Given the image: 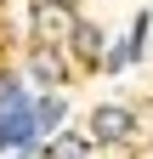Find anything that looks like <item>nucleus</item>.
Masks as SVG:
<instances>
[{
    "instance_id": "f257e3e1",
    "label": "nucleus",
    "mask_w": 153,
    "mask_h": 159,
    "mask_svg": "<svg viewBox=\"0 0 153 159\" xmlns=\"http://www.w3.org/2000/svg\"><path fill=\"white\" fill-rule=\"evenodd\" d=\"M46 125H40V114H34V102L23 97V85H0V153L6 148H28L34 136H40Z\"/></svg>"
},
{
    "instance_id": "7ed1b4c3",
    "label": "nucleus",
    "mask_w": 153,
    "mask_h": 159,
    "mask_svg": "<svg viewBox=\"0 0 153 159\" xmlns=\"http://www.w3.org/2000/svg\"><path fill=\"white\" fill-rule=\"evenodd\" d=\"M34 29H40V40H68L74 34V6L68 0H40L34 6Z\"/></svg>"
},
{
    "instance_id": "f03ea898",
    "label": "nucleus",
    "mask_w": 153,
    "mask_h": 159,
    "mask_svg": "<svg viewBox=\"0 0 153 159\" xmlns=\"http://www.w3.org/2000/svg\"><path fill=\"white\" fill-rule=\"evenodd\" d=\"M130 131H136V119H130V108H119V102H102L91 114V142H125Z\"/></svg>"
},
{
    "instance_id": "39448f33",
    "label": "nucleus",
    "mask_w": 153,
    "mask_h": 159,
    "mask_svg": "<svg viewBox=\"0 0 153 159\" xmlns=\"http://www.w3.org/2000/svg\"><path fill=\"white\" fill-rule=\"evenodd\" d=\"M34 80H40V85H63V57L57 51H34Z\"/></svg>"
},
{
    "instance_id": "20e7f679",
    "label": "nucleus",
    "mask_w": 153,
    "mask_h": 159,
    "mask_svg": "<svg viewBox=\"0 0 153 159\" xmlns=\"http://www.w3.org/2000/svg\"><path fill=\"white\" fill-rule=\"evenodd\" d=\"M68 46H74V57H80V63H102V57H108V46H102V29H91V23H74Z\"/></svg>"
},
{
    "instance_id": "0eeeda50",
    "label": "nucleus",
    "mask_w": 153,
    "mask_h": 159,
    "mask_svg": "<svg viewBox=\"0 0 153 159\" xmlns=\"http://www.w3.org/2000/svg\"><path fill=\"white\" fill-rule=\"evenodd\" d=\"M34 114H40L46 131H57V125H63V97H40V102H34Z\"/></svg>"
},
{
    "instance_id": "423d86ee",
    "label": "nucleus",
    "mask_w": 153,
    "mask_h": 159,
    "mask_svg": "<svg viewBox=\"0 0 153 159\" xmlns=\"http://www.w3.org/2000/svg\"><path fill=\"white\" fill-rule=\"evenodd\" d=\"M85 153H91V136H74V131H68V136H57V142H51L46 159H85Z\"/></svg>"
},
{
    "instance_id": "6e6552de",
    "label": "nucleus",
    "mask_w": 153,
    "mask_h": 159,
    "mask_svg": "<svg viewBox=\"0 0 153 159\" xmlns=\"http://www.w3.org/2000/svg\"><path fill=\"white\" fill-rule=\"evenodd\" d=\"M0 6H6V0H0Z\"/></svg>"
}]
</instances>
